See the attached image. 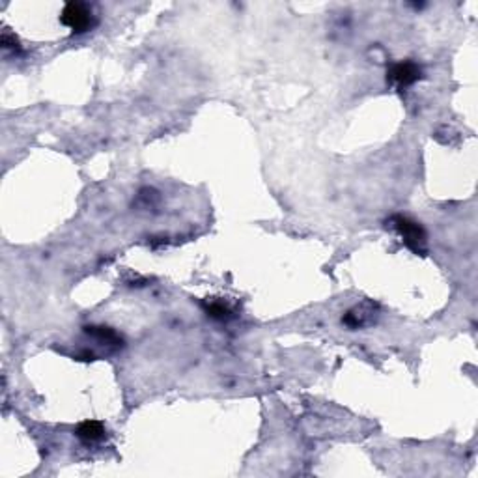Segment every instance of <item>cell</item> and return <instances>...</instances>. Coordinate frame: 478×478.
Instances as JSON below:
<instances>
[{
	"mask_svg": "<svg viewBox=\"0 0 478 478\" xmlns=\"http://www.w3.org/2000/svg\"><path fill=\"white\" fill-rule=\"evenodd\" d=\"M60 21H62V25H66L67 28H72L73 32L77 34L86 32L96 25L92 10L83 2H67L62 10Z\"/></svg>",
	"mask_w": 478,
	"mask_h": 478,
	"instance_id": "obj_1",
	"label": "cell"
},
{
	"mask_svg": "<svg viewBox=\"0 0 478 478\" xmlns=\"http://www.w3.org/2000/svg\"><path fill=\"white\" fill-rule=\"evenodd\" d=\"M393 226L400 232V236L404 237L407 249H411L417 254H424L426 252V232L419 223L411 221L409 217L396 215L393 217Z\"/></svg>",
	"mask_w": 478,
	"mask_h": 478,
	"instance_id": "obj_2",
	"label": "cell"
},
{
	"mask_svg": "<svg viewBox=\"0 0 478 478\" xmlns=\"http://www.w3.org/2000/svg\"><path fill=\"white\" fill-rule=\"evenodd\" d=\"M387 79L391 83H396L402 90V88H407V86L415 85L417 80L422 79V69L415 62H400L389 69Z\"/></svg>",
	"mask_w": 478,
	"mask_h": 478,
	"instance_id": "obj_3",
	"label": "cell"
},
{
	"mask_svg": "<svg viewBox=\"0 0 478 478\" xmlns=\"http://www.w3.org/2000/svg\"><path fill=\"white\" fill-rule=\"evenodd\" d=\"M105 435V428L98 420H85L77 426V437L85 443H96Z\"/></svg>",
	"mask_w": 478,
	"mask_h": 478,
	"instance_id": "obj_4",
	"label": "cell"
},
{
	"mask_svg": "<svg viewBox=\"0 0 478 478\" xmlns=\"http://www.w3.org/2000/svg\"><path fill=\"white\" fill-rule=\"evenodd\" d=\"M85 333L96 336L99 342H105L109 346H122V336L111 327H85Z\"/></svg>",
	"mask_w": 478,
	"mask_h": 478,
	"instance_id": "obj_5",
	"label": "cell"
},
{
	"mask_svg": "<svg viewBox=\"0 0 478 478\" xmlns=\"http://www.w3.org/2000/svg\"><path fill=\"white\" fill-rule=\"evenodd\" d=\"M206 310H208V316H211V318H215V320H230V316H232V312H230L228 307H224L223 303H210L208 307H206Z\"/></svg>",
	"mask_w": 478,
	"mask_h": 478,
	"instance_id": "obj_6",
	"label": "cell"
}]
</instances>
